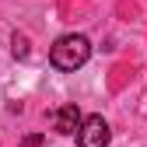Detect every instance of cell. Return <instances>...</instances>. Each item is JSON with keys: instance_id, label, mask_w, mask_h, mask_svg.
Segmentation results:
<instances>
[{"instance_id": "obj_1", "label": "cell", "mask_w": 147, "mask_h": 147, "mask_svg": "<svg viewBox=\"0 0 147 147\" xmlns=\"http://www.w3.org/2000/svg\"><path fill=\"white\" fill-rule=\"evenodd\" d=\"M88 60H91V42H88V35H81V32L60 35V39L53 42V49H49V63L56 70H63V74L81 70Z\"/></svg>"}, {"instance_id": "obj_2", "label": "cell", "mask_w": 147, "mask_h": 147, "mask_svg": "<svg viewBox=\"0 0 147 147\" xmlns=\"http://www.w3.org/2000/svg\"><path fill=\"white\" fill-rule=\"evenodd\" d=\"M109 140H112V130H109V123L102 116L81 119V126H77V144L81 147H109Z\"/></svg>"}, {"instance_id": "obj_3", "label": "cell", "mask_w": 147, "mask_h": 147, "mask_svg": "<svg viewBox=\"0 0 147 147\" xmlns=\"http://www.w3.org/2000/svg\"><path fill=\"white\" fill-rule=\"evenodd\" d=\"M77 126H81V109L77 105H63L60 112H56V119H53V130H56L60 137H70V133H77Z\"/></svg>"}, {"instance_id": "obj_4", "label": "cell", "mask_w": 147, "mask_h": 147, "mask_svg": "<svg viewBox=\"0 0 147 147\" xmlns=\"http://www.w3.org/2000/svg\"><path fill=\"white\" fill-rule=\"evenodd\" d=\"M11 53H14L18 60H25L28 53H32V49H28V39H25V35H14V39H11Z\"/></svg>"}, {"instance_id": "obj_5", "label": "cell", "mask_w": 147, "mask_h": 147, "mask_svg": "<svg viewBox=\"0 0 147 147\" xmlns=\"http://www.w3.org/2000/svg\"><path fill=\"white\" fill-rule=\"evenodd\" d=\"M42 140H46L42 133H32V137H25V140H21V147H39Z\"/></svg>"}]
</instances>
